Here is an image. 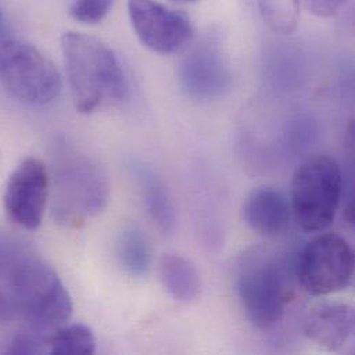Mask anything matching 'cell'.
Masks as SVG:
<instances>
[{
	"label": "cell",
	"instance_id": "e0dca14e",
	"mask_svg": "<svg viewBox=\"0 0 355 355\" xmlns=\"http://www.w3.org/2000/svg\"><path fill=\"white\" fill-rule=\"evenodd\" d=\"M260 12L271 31L289 35L296 31L300 19V0H260Z\"/></svg>",
	"mask_w": 355,
	"mask_h": 355
},
{
	"label": "cell",
	"instance_id": "7c38bea8",
	"mask_svg": "<svg viewBox=\"0 0 355 355\" xmlns=\"http://www.w3.org/2000/svg\"><path fill=\"white\" fill-rule=\"evenodd\" d=\"M289 198L275 187L253 189L242 205V218L246 225L263 236L282 234L291 221Z\"/></svg>",
	"mask_w": 355,
	"mask_h": 355
},
{
	"label": "cell",
	"instance_id": "2e32d148",
	"mask_svg": "<svg viewBox=\"0 0 355 355\" xmlns=\"http://www.w3.org/2000/svg\"><path fill=\"white\" fill-rule=\"evenodd\" d=\"M49 353L55 355H90L96 353V336L82 324L60 327L47 336Z\"/></svg>",
	"mask_w": 355,
	"mask_h": 355
},
{
	"label": "cell",
	"instance_id": "4fadbf2b",
	"mask_svg": "<svg viewBox=\"0 0 355 355\" xmlns=\"http://www.w3.org/2000/svg\"><path fill=\"white\" fill-rule=\"evenodd\" d=\"M136 178L151 220L162 234L172 235L176 230L178 217L173 199L164 180L143 166L136 169Z\"/></svg>",
	"mask_w": 355,
	"mask_h": 355
},
{
	"label": "cell",
	"instance_id": "8992f818",
	"mask_svg": "<svg viewBox=\"0 0 355 355\" xmlns=\"http://www.w3.org/2000/svg\"><path fill=\"white\" fill-rule=\"evenodd\" d=\"M0 86L24 105L46 107L58 98L62 79L36 46L7 37L0 43Z\"/></svg>",
	"mask_w": 355,
	"mask_h": 355
},
{
	"label": "cell",
	"instance_id": "8fae6325",
	"mask_svg": "<svg viewBox=\"0 0 355 355\" xmlns=\"http://www.w3.org/2000/svg\"><path fill=\"white\" fill-rule=\"evenodd\" d=\"M303 331L309 340L324 350L339 352L354 332V311L346 303H320L309 311Z\"/></svg>",
	"mask_w": 355,
	"mask_h": 355
},
{
	"label": "cell",
	"instance_id": "9a60e30c",
	"mask_svg": "<svg viewBox=\"0 0 355 355\" xmlns=\"http://www.w3.org/2000/svg\"><path fill=\"white\" fill-rule=\"evenodd\" d=\"M118 259L125 271L136 278H143L151 268V249L143 231L136 225H126L116 241Z\"/></svg>",
	"mask_w": 355,
	"mask_h": 355
},
{
	"label": "cell",
	"instance_id": "7402d4cb",
	"mask_svg": "<svg viewBox=\"0 0 355 355\" xmlns=\"http://www.w3.org/2000/svg\"><path fill=\"white\" fill-rule=\"evenodd\" d=\"M173 1H176V3H182V4H187V3H195V1H198V0H173Z\"/></svg>",
	"mask_w": 355,
	"mask_h": 355
},
{
	"label": "cell",
	"instance_id": "ac0fdd59",
	"mask_svg": "<svg viewBox=\"0 0 355 355\" xmlns=\"http://www.w3.org/2000/svg\"><path fill=\"white\" fill-rule=\"evenodd\" d=\"M114 0H73L69 14L73 19L94 25L101 22L111 11Z\"/></svg>",
	"mask_w": 355,
	"mask_h": 355
},
{
	"label": "cell",
	"instance_id": "44dd1931",
	"mask_svg": "<svg viewBox=\"0 0 355 355\" xmlns=\"http://www.w3.org/2000/svg\"><path fill=\"white\" fill-rule=\"evenodd\" d=\"M7 36H6V25H4V17H3V12L0 10V43L3 40H6Z\"/></svg>",
	"mask_w": 355,
	"mask_h": 355
},
{
	"label": "cell",
	"instance_id": "9c48e42d",
	"mask_svg": "<svg viewBox=\"0 0 355 355\" xmlns=\"http://www.w3.org/2000/svg\"><path fill=\"white\" fill-rule=\"evenodd\" d=\"M128 12L140 42L155 53H180L193 37L189 18L157 0H128Z\"/></svg>",
	"mask_w": 355,
	"mask_h": 355
},
{
	"label": "cell",
	"instance_id": "5b68a950",
	"mask_svg": "<svg viewBox=\"0 0 355 355\" xmlns=\"http://www.w3.org/2000/svg\"><path fill=\"white\" fill-rule=\"evenodd\" d=\"M342 195L340 165L328 155H313L292 178L289 196L292 216L306 232L325 231L335 221Z\"/></svg>",
	"mask_w": 355,
	"mask_h": 355
},
{
	"label": "cell",
	"instance_id": "6da1fadb",
	"mask_svg": "<svg viewBox=\"0 0 355 355\" xmlns=\"http://www.w3.org/2000/svg\"><path fill=\"white\" fill-rule=\"evenodd\" d=\"M0 278L8 303L31 328L50 331L72 315L71 296L57 272L14 242H0Z\"/></svg>",
	"mask_w": 355,
	"mask_h": 355
},
{
	"label": "cell",
	"instance_id": "d6986e66",
	"mask_svg": "<svg viewBox=\"0 0 355 355\" xmlns=\"http://www.w3.org/2000/svg\"><path fill=\"white\" fill-rule=\"evenodd\" d=\"M11 354H43L49 353L47 338L24 334L17 336L8 350Z\"/></svg>",
	"mask_w": 355,
	"mask_h": 355
},
{
	"label": "cell",
	"instance_id": "7a4b0ae2",
	"mask_svg": "<svg viewBox=\"0 0 355 355\" xmlns=\"http://www.w3.org/2000/svg\"><path fill=\"white\" fill-rule=\"evenodd\" d=\"M61 50L80 114L118 105L129 96V83L115 51L100 39L69 31L61 36Z\"/></svg>",
	"mask_w": 355,
	"mask_h": 355
},
{
	"label": "cell",
	"instance_id": "5bb4252c",
	"mask_svg": "<svg viewBox=\"0 0 355 355\" xmlns=\"http://www.w3.org/2000/svg\"><path fill=\"white\" fill-rule=\"evenodd\" d=\"M158 274L164 288L180 303H192L200 295V275L196 267L180 254H164Z\"/></svg>",
	"mask_w": 355,
	"mask_h": 355
},
{
	"label": "cell",
	"instance_id": "52a82bcc",
	"mask_svg": "<svg viewBox=\"0 0 355 355\" xmlns=\"http://www.w3.org/2000/svg\"><path fill=\"white\" fill-rule=\"evenodd\" d=\"M295 275L313 296L345 291L353 281L354 254L338 234H324L309 242L295 261Z\"/></svg>",
	"mask_w": 355,
	"mask_h": 355
},
{
	"label": "cell",
	"instance_id": "3957f363",
	"mask_svg": "<svg viewBox=\"0 0 355 355\" xmlns=\"http://www.w3.org/2000/svg\"><path fill=\"white\" fill-rule=\"evenodd\" d=\"M51 176V210L60 225L79 227L107 207L111 188L105 171L67 141L54 144Z\"/></svg>",
	"mask_w": 355,
	"mask_h": 355
},
{
	"label": "cell",
	"instance_id": "ffe728a7",
	"mask_svg": "<svg viewBox=\"0 0 355 355\" xmlns=\"http://www.w3.org/2000/svg\"><path fill=\"white\" fill-rule=\"evenodd\" d=\"M306 8L317 17H332L349 1V0H302Z\"/></svg>",
	"mask_w": 355,
	"mask_h": 355
},
{
	"label": "cell",
	"instance_id": "ba28073f",
	"mask_svg": "<svg viewBox=\"0 0 355 355\" xmlns=\"http://www.w3.org/2000/svg\"><path fill=\"white\" fill-rule=\"evenodd\" d=\"M178 79L181 90L192 100L223 98L231 89L232 73L221 43L207 36L188 46L178 64Z\"/></svg>",
	"mask_w": 355,
	"mask_h": 355
},
{
	"label": "cell",
	"instance_id": "30bf717a",
	"mask_svg": "<svg viewBox=\"0 0 355 355\" xmlns=\"http://www.w3.org/2000/svg\"><path fill=\"white\" fill-rule=\"evenodd\" d=\"M50 193V173L39 158L24 159L6 184L3 205L10 221L35 231L40 227Z\"/></svg>",
	"mask_w": 355,
	"mask_h": 355
},
{
	"label": "cell",
	"instance_id": "277c9868",
	"mask_svg": "<svg viewBox=\"0 0 355 355\" xmlns=\"http://www.w3.org/2000/svg\"><path fill=\"white\" fill-rule=\"evenodd\" d=\"M295 263L267 248L242 256L236 271V295L246 320L257 329L274 328L293 297Z\"/></svg>",
	"mask_w": 355,
	"mask_h": 355
}]
</instances>
